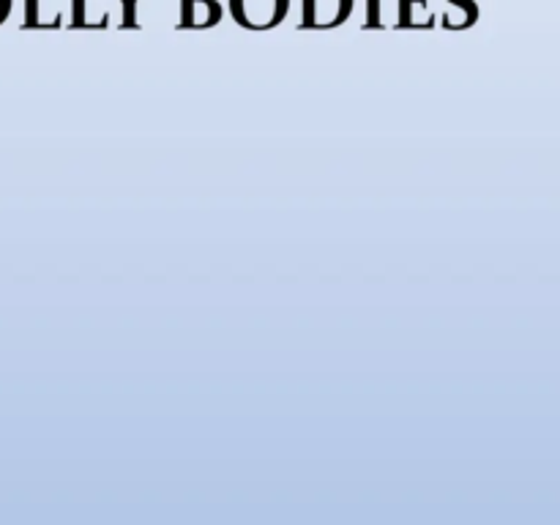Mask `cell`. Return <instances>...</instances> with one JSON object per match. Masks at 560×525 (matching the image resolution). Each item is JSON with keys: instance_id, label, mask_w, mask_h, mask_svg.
Segmentation results:
<instances>
[{"instance_id": "obj_3", "label": "cell", "mask_w": 560, "mask_h": 525, "mask_svg": "<svg viewBox=\"0 0 560 525\" xmlns=\"http://www.w3.org/2000/svg\"><path fill=\"white\" fill-rule=\"evenodd\" d=\"M120 27V3L104 0H71L69 27Z\"/></svg>"}, {"instance_id": "obj_6", "label": "cell", "mask_w": 560, "mask_h": 525, "mask_svg": "<svg viewBox=\"0 0 560 525\" xmlns=\"http://www.w3.org/2000/svg\"><path fill=\"white\" fill-rule=\"evenodd\" d=\"M388 25H397V16L388 11V0H366L364 27H377V31H386Z\"/></svg>"}, {"instance_id": "obj_4", "label": "cell", "mask_w": 560, "mask_h": 525, "mask_svg": "<svg viewBox=\"0 0 560 525\" xmlns=\"http://www.w3.org/2000/svg\"><path fill=\"white\" fill-rule=\"evenodd\" d=\"M71 0H25V22L27 31H55V27L69 25Z\"/></svg>"}, {"instance_id": "obj_2", "label": "cell", "mask_w": 560, "mask_h": 525, "mask_svg": "<svg viewBox=\"0 0 560 525\" xmlns=\"http://www.w3.org/2000/svg\"><path fill=\"white\" fill-rule=\"evenodd\" d=\"M353 5L355 0H304L301 3L299 27H304V31H328V27H337L350 20Z\"/></svg>"}, {"instance_id": "obj_8", "label": "cell", "mask_w": 560, "mask_h": 525, "mask_svg": "<svg viewBox=\"0 0 560 525\" xmlns=\"http://www.w3.org/2000/svg\"><path fill=\"white\" fill-rule=\"evenodd\" d=\"M11 9H14V0H0V25L11 16Z\"/></svg>"}, {"instance_id": "obj_5", "label": "cell", "mask_w": 560, "mask_h": 525, "mask_svg": "<svg viewBox=\"0 0 560 525\" xmlns=\"http://www.w3.org/2000/svg\"><path fill=\"white\" fill-rule=\"evenodd\" d=\"M222 3L219 0H178V27L186 31H200V27H213L222 22Z\"/></svg>"}, {"instance_id": "obj_7", "label": "cell", "mask_w": 560, "mask_h": 525, "mask_svg": "<svg viewBox=\"0 0 560 525\" xmlns=\"http://www.w3.org/2000/svg\"><path fill=\"white\" fill-rule=\"evenodd\" d=\"M118 3H120V27H142L140 0H118Z\"/></svg>"}, {"instance_id": "obj_1", "label": "cell", "mask_w": 560, "mask_h": 525, "mask_svg": "<svg viewBox=\"0 0 560 525\" xmlns=\"http://www.w3.org/2000/svg\"><path fill=\"white\" fill-rule=\"evenodd\" d=\"M290 0H230V14L246 31H271L282 25Z\"/></svg>"}]
</instances>
